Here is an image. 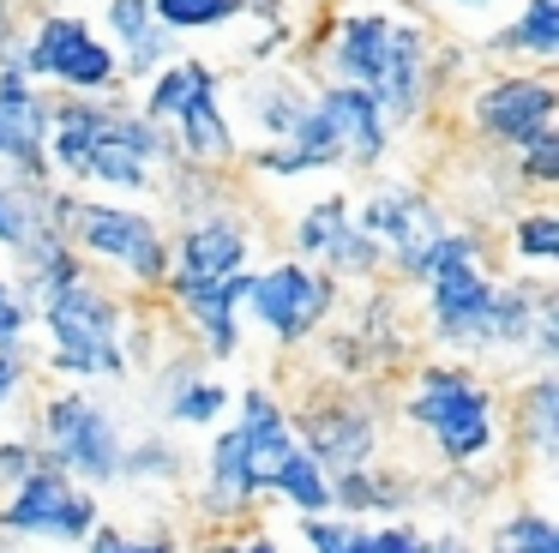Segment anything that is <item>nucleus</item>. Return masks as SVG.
Wrapping results in <instances>:
<instances>
[{"label": "nucleus", "instance_id": "nucleus-6", "mask_svg": "<svg viewBox=\"0 0 559 553\" xmlns=\"http://www.w3.org/2000/svg\"><path fill=\"white\" fill-rule=\"evenodd\" d=\"M103 523V505L61 463H31L0 505V529L19 541H85Z\"/></svg>", "mask_w": 559, "mask_h": 553}, {"label": "nucleus", "instance_id": "nucleus-21", "mask_svg": "<svg viewBox=\"0 0 559 553\" xmlns=\"http://www.w3.org/2000/svg\"><path fill=\"white\" fill-rule=\"evenodd\" d=\"M554 415H559V379L554 373H535L530 379V391H523V415H518V427L530 433V457L535 463H554Z\"/></svg>", "mask_w": 559, "mask_h": 553}, {"label": "nucleus", "instance_id": "nucleus-17", "mask_svg": "<svg viewBox=\"0 0 559 553\" xmlns=\"http://www.w3.org/2000/svg\"><path fill=\"white\" fill-rule=\"evenodd\" d=\"M247 276V271H241ZM241 276H223V283H193V289H175L193 337L205 343L211 361H235L241 349Z\"/></svg>", "mask_w": 559, "mask_h": 553}, {"label": "nucleus", "instance_id": "nucleus-33", "mask_svg": "<svg viewBox=\"0 0 559 553\" xmlns=\"http://www.w3.org/2000/svg\"><path fill=\"white\" fill-rule=\"evenodd\" d=\"M367 541H373V553H433V541H427L421 529H409V523L367 529Z\"/></svg>", "mask_w": 559, "mask_h": 553}, {"label": "nucleus", "instance_id": "nucleus-20", "mask_svg": "<svg viewBox=\"0 0 559 553\" xmlns=\"http://www.w3.org/2000/svg\"><path fill=\"white\" fill-rule=\"evenodd\" d=\"M259 493H277V499H289L301 517L337 511V505H331V475L313 463V451H307V445H295V451L265 475V487H259Z\"/></svg>", "mask_w": 559, "mask_h": 553}, {"label": "nucleus", "instance_id": "nucleus-19", "mask_svg": "<svg viewBox=\"0 0 559 553\" xmlns=\"http://www.w3.org/2000/svg\"><path fill=\"white\" fill-rule=\"evenodd\" d=\"M109 24H115V43L127 48V79H151L169 55V31L157 24L151 0H109Z\"/></svg>", "mask_w": 559, "mask_h": 553}, {"label": "nucleus", "instance_id": "nucleus-27", "mask_svg": "<svg viewBox=\"0 0 559 553\" xmlns=\"http://www.w3.org/2000/svg\"><path fill=\"white\" fill-rule=\"evenodd\" d=\"M163 31H217V24L241 19L247 0H151Z\"/></svg>", "mask_w": 559, "mask_h": 553}, {"label": "nucleus", "instance_id": "nucleus-7", "mask_svg": "<svg viewBox=\"0 0 559 553\" xmlns=\"http://www.w3.org/2000/svg\"><path fill=\"white\" fill-rule=\"evenodd\" d=\"M331 301H337V283L331 271H313L307 259H277L265 271L241 276V313L259 319L277 343H301L325 325Z\"/></svg>", "mask_w": 559, "mask_h": 553}, {"label": "nucleus", "instance_id": "nucleus-32", "mask_svg": "<svg viewBox=\"0 0 559 553\" xmlns=\"http://www.w3.org/2000/svg\"><path fill=\"white\" fill-rule=\"evenodd\" d=\"M85 553H181L169 536H127V529H109V523H97L85 536Z\"/></svg>", "mask_w": 559, "mask_h": 553}, {"label": "nucleus", "instance_id": "nucleus-30", "mask_svg": "<svg viewBox=\"0 0 559 553\" xmlns=\"http://www.w3.org/2000/svg\"><path fill=\"white\" fill-rule=\"evenodd\" d=\"M518 175L530 180V187H554L559 180V132L554 127L518 144Z\"/></svg>", "mask_w": 559, "mask_h": 553}, {"label": "nucleus", "instance_id": "nucleus-24", "mask_svg": "<svg viewBox=\"0 0 559 553\" xmlns=\"http://www.w3.org/2000/svg\"><path fill=\"white\" fill-rule=\"evenodd\" d=\"M499 48H518V55L554 60L559 55V0H530V7H523V19L499 36Z\"/></svg>", "mask_w": 559, "mask_h": 553}, {"label": "nucleus", "instance_id": "nucleus-31", "mask_svg": "<svg viewBox=\"0 0 559 553\" xmlns=\"http://www.w3.org/2000/svg\"><path fill=\"white\" fill-rule=\"evenodd\" d=\"M37 204H43V187L13 192L7 180H0V247H19V240H25V228H31V216H37Z\"/></svg>", "mask_w": 559, "mask_h": 553}, {"label": "nucleus", "instance_id": "nucleus-1", "mask_svg": "<svg viewBox=\"0 0 559 553\" xmlns=\"http://www.w3.org/2000/svg\"><path fill=\"white\" fill-rule=\"evenodd\" d=\"M331 67L343 84L373 91V103L397 127V120H415L427 96V36L397 12H343L331 31Z\"/></svg>", "mask_w": 559, "mask_h": 553}, {"label": "nucleus", "instance_id": "nucleus-23", "mask_svg": "<svg viewBox=\"0 0 559 553\" xmlns=\"http://www.w3.org/2000/svg\"><path fill=\"white\" fill-rule=\"evenodd\" d=\"M511 259L523 271H554L559 264V216L554 211H523L511 223Z\"/></svg>", "mask_w": 559, "mask_h": 553}, {"label": "nucleus", "instance_id": "nucleus-8", "mask_svg": "<svg viewBox=\"0 0 559 553\" xmlns=\"http://www.w3.org/2000/svg\"><path fill=\"white\" fill-rule=\"evenodd\" d=\"M43 445H49V463H61L67 475L91 481V487L121 481L127 439L97 397H85V391L49 397V409H43Z\"/></svg>", "mask_w": 559, "mask_h": 553}, {"label": "nucleus", "instance_id": "nucleus-5", "mask_svg": "<svg viewBox=\"0 0 559 553\" xmlns=\"http://www.w3.org/2000/svg\"><path fill=\"white\" fill-rule=\"evenodd\" d=\"M145 115L157 132H169L181 144L187 163H223V156H235V127L223 115L217 72L205 60H163L157 84L145 96Z\"/></svg>", "mask_w": 559, "mask_h": 553}, {"label": "nucleus", "instance_id": "nucleus-22", "mask_svg": "<svg viewBox=\"0 0 559 553\" xmlns=\"http://www.w3.org/2000/svg\"><path fill=\"white\" fill-rule=\"evenodd\" d=\"M307 103H313V96L295 79H283V72H265V79L253 84V115H259V132H265V139H283V132L301 120Z\"/></svg>", "mask_w": 559, "mask_h": 553}, {"label": "nucleus", "instance_id": "nucleus-34", "mask_svg": "<svg viewBox=\"0 0 559 553\" xmlns=\"http://www.w3.org/2000/svg\"><path fill=\"white\" fill-rule=\"evenodd\" d=\"M31 463H37V451H31V445H19V439H13V445H0V487H13V481L25 475Z\"/></svg>", "mask_w": 559, "mask_h": 553}, {"label": "nucleus", "instance_id": "nucleus-29", "mask_svg": "<svg viewBox=\"0 0 559 553\" xmlns=\"http://www.w3.org/2000/svg\"><path fill=\"white\" fill-rule=\"evenodd\" d=\"M229 403L235 397H229L223 379H193V385H181V391L169 397V421H181V427H205V421H217Z\"/></svg>", "mask_w": 559, "mask_h": 553}, {"label": "nucleus", "instance_id": "nucleus-25", "mask_svg": "<svg viewBox=\"0 0 559 553\" xmlns=\"http://www.w3.org/2000/svg\"><path fill=\"white\" fill-rule=\"evenodd\" d=\"M487 553H559V529H554V517H547V511L523 505V511H511L506 523L493 529Z\"/></svg>", "mask_w": 559, "mask_h": 553}, {"label": "nucleus", "instance_id": "nucleus-38", "mask_svg": "<svg viewBox=\"0 0 559 553\" xmlns=\"http://www.w3.org/2000/svg\"><path fill=\"white\" fill-rule=\"evenodd\" d=\"M463 7H475V0H463Z\"/></svg>", "mask_w": 559, "mask_h": 553}, {"label": "nucleus", "instance_id": "nucleus-12", "mask_svg": "<svg viewBox=\"0 0 559 553\" xmlns=\"http://www.w3.org/2000/svg\"><path fill=\"white\" fill-rule=\"evenodd\" d=\"M554 108H559V96H554L547 79L506 72V79H493L487 91H475L469 120H475V132H487L493 144H511V151H518L523 139H535V132L554 127Z\"/></svg>", "mask_w": 559, "mask_h": 553}, {"label": "nucleus", "instance_id": "nucleus-35", "mask_svg": "<svg viewBox=\"0 0 559 553\" xmlns=\"http://www.w3.org/2000/svg\"><path fill=\"white\" fill-rule=\"evenodd\" d=\"M205 553H283L271 536H247V541H211Z\"/></svg>", "mask_w": 559, "mask_h": 553}, {"label": "nucleus", "instance_id": "nucleus-16", "mask_svg": "<svg viewBox=\"0 0 559 553\" xmlns=\"http://www.w3.org/2000/svg\"><path fill=\"white\" fill-rule=\"evenodd\" d=\"M319 108L331 115V127H337L343 139V163L349 168H373L379 156H385V139H391V120L385 108L373 103V91H361V84H331V91H319Z\"/></svg>", "mask_w": 559, "mask_h": 553}, {"label": "nucleus", "instance_id": "nucleus-15", "mask_svg": "<svg viewBox=\"0 0 559 553\" xmlns=\"http://www.w3.org/2000/svg\"><path fill=\"white\" fill-rule=\"evenodd\" d=\"M295 439L313 451V463L325 469V475L361 469V463H373V451H379L373 415H367V409H355V403H325V409L313 403L301 421H295Z\"/></svg>", "mask_w": 559, "mask_h": 553}, {"label": "nucleus", "instance_id": "nucleus-18", "mask_svg": "<svg viewBox=\"0 0 559 553\" xmlns=\"http://www.w3.org/2000/svg\"><path fill=\"white\" fill-rule=\"evenodd\" d=\"M259 499V481H253V463H247V445L241 433H217V445L205 451V493H199V505H205L211 523H235V517H247Z\"/></svg>", "mask_w": 559, "mask_h": 553}, {"label": "nucleus", "instance_id": "nucleus-26", "mask_svg": "<svg viewBox=\"0 0 559 553\" xmlns=\"http://www.w3.org/2000/svg\"><path fill=\"white\" fill-rule=\"evenodd\" d=\"M25 331H31V307L13 301V307L0 313V409H7V397H13L19 385H25V373H31Z\"/></svg>", "mask_w": 559, "mask_h": 553}, {"label": "nucleus", "instance_id": "nucleus-14", "mask_svg": "<svg viewBox=\"0 0 559 553\" xmlns=\"http://www.w3.org/2000/svg\"><path fill=\"white\" fill-rule=\"evenodd\" d=\"M295 247H301V259H319L325 271H343V276H373L379 271V247L361 235V223H355L343 192L307 204L301 223H295Z\"/></svg>", "mask_w": 559, "mask_h": 553}, {"label": "nucleus", "instance_id": "nucleus-36", "mask_svg": "<svg viewBox=\"0 0 559 553\" xmlns=\"http://www.w3.org/2000/svg\"><path fill=\"white\" fill-rule=\"evenodd\" d=\"M433 553H469V548H463L457 536H445V541H433Z\"/></svg>", "mask_w": 559, "mask_h": 553}, {"label": "nucleus", "instance_id": "nucleus-2", "mask_svg": "<svg viewBox=\"0 0 559 553\" xmlns=\"http://www.w3.org/2000/svg\"><path fill=\"white\" fill-rule=\"evenodd\" d=\"M163 151V132L139 115L103 103H61L49 108V168L73 180H97L115 192H139L151 187V163Z\"/></svg>", "mask_w": 559, "mask_h": 553}, {"label": "nucleus", "instance_id": "nucleus-28", "mask_svg": "<svg viewBox=\"0 0 559 553\" xmlns=\"http://www.w3.org/2000/svg\"><path fill=\"white\" fill-rule=\"evenodd\" d=\"M301 541L313 553H373V541H367V523H355V517H301Z\"/></svg>", "mask_w": 559, "mask_h": 553}, {"label": "nucleus", "instance_id": "nucleus-4", "mask_svg": "<svg viewBox=\"0 0 559 553\" xmlns=\"http://www.w3.org/2000/svg\"><path fill=\"white\" fill-rule=\"evenodd\" d=\"M55 223H61V235H67V247H73V252L109 259L115 271L133 276V283L163 289V276H169V240H163L157 216L127 211V204L55 192Z\"/></svg>", "mask_w": 559, "mask_h": 553}, {"label": "nucleus", "instance_id": "nucleus-13", "mask_svg": "<svg viewBox=\"0 0 559 553\" xmlns=\"http://www.w3.org/2000/svg\"><path fill=\"white\" fill-rule=\"evenodd\" d=\"M0 156L19 168L25 187L49 180V108L19 67H0Z\"/></svg>", "mask_w": 559, "mask_h": 553}, {"label": "nucleus", "instance_id": "nucleus-3", "mask_svg": "<svg viewBox=\"0 0 559 553\" xmlns=\"http://www.w3.org/2000/svg\"><path fill=\"white\" fill-rule=\"evenodd\" d=\"M403 421L421 427L451 469L481 463L499 445L493 391H487L469 367H457V361H427V367L415 373L409 397H403Z\"/></svg>", "mask_w": 559, "mask_h": 553}, {"label": "nucleus", "instance_id": "nucleus-37", "mask_svg": "<svg viewBox=\"0 0 559 553\" xmlns=\"http://www.w3.org/2000/svg\"><path fill=\"white\" fill-rule=\"evenodd\" d=\"M13 301H19V295H13V283H7V276H0V313L13 307Z\"/></svg>", "mask_w": 559, "mask_h": 553}, {"label": "nucleus", "instance_id": "nucleus-9", "mask_svg": "<svg viewBox=\"0 0 559 553\" xmlns=\"http://www.w3.org/2000/svg\"><path fill=\"white\" fill-rule=\"evenodd\" d=\"M7 67H19L25 79H55V84H67V91H79V96L109 91V84L121 79V60L109 55V43H103L85 19H67V12L43 19L37 36L25 43V55L7 60Z\"/></svg>", "mask_w": 559, "mask_h": 553}, {"label": "nucleus", "instance_id": "nucleus-10", "mask_svg": "<svg viewBox=\"0 0 559 553\" xmlns=\"http://www.w3.org/2000/svg\"><path fill=\"white\" fill-rule=\"evenodd\" d=\"M355 223H361V235L379 247V264H397L403 276L421 271L427 247L445 235L439 211H433V204H427L415 187H379L373 199L355 211Z\"/></svg>", "mask_w": 559, "mask_h": 553}, {"label": "nucleus", "instance_id": "nucleus-11", "mask_svg": "<svg viewBox=\"0 0 559 553\" xmlns=\"http://www.w3.org/2000/svg\"><path fill=\"white\" fill-rule=\"evenodd\" d=\"M247 271V223L235 211H199L181 228V240L169 247V289H193V283H223V276Z\"/></svg>", "mask_w": 559, "mask_h": 553}]
</instances>
